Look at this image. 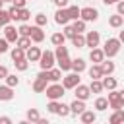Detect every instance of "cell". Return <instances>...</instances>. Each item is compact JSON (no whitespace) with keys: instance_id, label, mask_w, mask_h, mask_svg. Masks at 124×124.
<instances>
[{"instance_id":"cell-21","label":"cell","mask_w":124,"mask_h":124,"mask_svg":"<svg viewBox=\"0 0 124 124\" xmlns=\"http://www.w3.org/2000/svg\"><path fill=\"white\" fill-rule=\"evenodd\" d=\"M87 74H89L91 79H101V78L105 76L103 70H101V64H93L91 68H87Z\"/></svg>"},{"instance_id":"cell-55","label":"cell","mask_w":124,"mask_h":124,"mask_svg":"<svg viewBox=\"0 0 124 124\" xmlns=\"http://www.w3.org/2000/svg\"><path fill=\"white\" fill-rule=\"evenodd\" d=\"M87 2H89V0H87Z\"/></svg>"},{"instance_id":"cell-36","label":"cell","mask_w":124,"mask_h":124,"mask_svg":"<svg viewBox=\"0 0 124 124\" xmlns=\"http://www.w3.org/2000/svg\"><path fill=\"white\" fill-rule=\"evenodd\" d=\"M62 33H64V35H66V39H70V41L78 35V31H76V29H74V25H70V23H66V25H64V31H62Z\"/></svg>"},{"instance_id":"cell-37","label":"cell","mask_w":124,"mask_h":124,"mask_svg":"<svg viewBox=\"0 0 124 124\" xmlns=\"http://www.w3.org/2000/svg\"><path fill=\"white\" fill-rule=\"evenodd\" d=\"M31 17V12L27 10V8H19V16H17V21H21V23H27V19Z\"/></svg>"},{"instance_id":"cell-45","label":"cell","mask_w":124,"mask_h":124,"mask_svg":"<svg viewBox=\"0 0 124 124\" xmlns=\"http://www.w3.org/2000/svg\"><path fill=\"white\" fill-rule=\"evenodd\" d=\"M10 50V43H8V39L4 37V39H0V54H4V52H8Z\"/></svg>"},{"instance_id":"cell-13","label":"cell","mask_w":124,"mask_h":124,"mask_svg":"<svg viewBox=\"0 0 124 124\" xmlns=\"http://www.w3.org/2000/svg\"><path fill=\"white\" fill-rule=\"evenodd\" d=\"M31 41L37 43V45L45 41V31H43L41 25H33V27H31Z\"/></svg>"},{"instance_id":"cell-46","label":"cell","mask_w":124,"mask_h":124,"mask_svg":"<svg viewBox=\"0 0 124 124\" xmlns=\"http://www.w3.org/2000/svg\"><path fill=\"white\" fill-rule=\"evenodd\" d=\"M52 4L56 8H68L70 6V0H52Z\"/></svg>"},{"instance_id":"cell-32","label":"cell","mask_w":124,"mask_h":124,"mask_svg":"<svg viewBox=\"0 0 124 124\" xmlns=\"http://www.w3.org/2000/svg\"><path fill=\"white\" fill-rule=\"evenodd\" d=\"M72 45H74L76 48H83V46H85V35H83V33H78V35L72 39Z\"/></svg>"},{"instance_id":"cell-35","label":"cell","mask_w":124,"mask_h":124,"mask_svg":"<svg viewBox=\"0 0 124 124\" xmlns=\"http://www.w3.org/2000/svg\"><path fill=\"white\" fill-rule=\"evenodd\" d=\"M72 25H74V29H76L78 33H83V31H85V27H87V21L79 17V19H74V23H72Z\"/></svg>"},{"instance_id":"cell-25","label":"cell","mask_w":124,"mask_h":124,"mask_svg":"<svg viewBox=\"0 0 124 124\" xmlns=\"http://www.w3.org/2000/svg\"><path fill=\"white\" fill-rule=\"evenodd\" d=\"M50 43H52L54 46L64 45V43H66V35H64L62 31H56V33H52V35H50Z\"/></svg>"},{"instance_id":"cell-18","label":"cell","mask_w":124,"mask_h":124,"mask_svg":"<svg viewBox=\"0 0 124 124\" xmlns=\"http://www.w3.org/2000/svg\"><path fill=\"white\" fill-rule=\"evenodd\" d=\"M79 120H81L83 124H93V122L97 120V112H95V110H87V108H85V110L79 114Z\"/></svg>"},{"instance_id":"cell-50","label":"cell","mask_w":124,"mask_h":124,"mask_svg":"<svg viewBox=\"0 0 124 124\" xmlns=\"http://www.w3.org/2000/svg\"><path fill=\"white\" fill-rule=\"evenodd\" d=\"M0 124H12V118L10 116H0Z\"/></svg>"},{"instance_id":"cell-27","label":"cell","mask_w":124,"mask_h":124,"mask_svg":"<svg viewBox=\"0 0 124 124\" xmlns=\"http://www.w3.org/2000/svg\"><path fill=\"white\" fill-rule=\"evenodd\" d=\"M48 74H50V78H48V79H50V83H56V81H60V79L64 78V76H62V70H60L58 66H56V68L52 66V68L48 70Z\"/></svg>"},{"instance_id":"cell-22","label":"cell","mask_w":124,"mask_h":124,"mask_svg":"<svg viewBox=\"0 0 124 124\" xmlns=\"http://www.w3.org/2000/svg\"><path fill=\"white\" fill-rule=\"evenodd\" d=\"M108 122H110V124H120V122H124V108H116V110L108 116Z\"/></svg>"},{"instance_id":"cell-40","label":"cell","mask_w":124,"mask_h":124,"mask_svg":"<svg viewBox=\"0 0 124 124\" xmlns=\"http://www.w3.org/2000/svg\"><path fill=\"white\" fill-rule=\"evenodd\" d=\"M54 56H56V60H58V58H64V56H68V46L58 45V46H56V50H54Z\"/></svg>"},{"instance_id":"cell-2","label":"cell","mask_w":124,"mask_h":124,"mask_svg":"<svg viewBox=\"0 0 124 124\" xmlns=\"http://www.w3.org/2000/svg\"><path fill=\"white\" fill-rule=\"evenodd\" d=\"M45 93H46V97H48V101H60L64 95H66V87L62 85V83H50L46 89H45Z\"/></svg>"},{"instance_id":"cell-34","label":"cell","mask_w":124,"mask_h":124,"mask_svg":"<svg viewBox=\"0 0 124 124\" xmlns=\"http://www.w3.org/2000/svg\"><path fill=\"white\" fill-rule=\"evenodd\" d=\"M31 43H33V41H31V37H25V35H19V39H17V43H16V45L27 50V48L31 46Z\"/></svg>"},{"instance_id":"cell-20","label":"cell","mask_w":124,"mask_h":124,"mask_svg":"<svg viewBox=\"0 0 124 124\" xmlns=\"http://www.w3.org/2000/svg\"><path fill=\"white\" fill-rule=\"evenodd\" d=\"M72 70L78 72V74H81V72L87 70V62H85L83 58H74V60H72Z\"/></svg>"},{"instance_id":"cell-39","label":"cell","mask_w":124,"mask_h":124,"mask_svg":"<svg viewBox=\"0 0 124 124\" xmlns=\"http://www.w3.org/2000/svg\"><path fill=\"white\" fill-rule=\"evenodd\" d=\"M56 114H58V116H62V118H66L68 114H72V110H70V105H64V103H60V107H58Z\"/></svg>"},{"instance_id":"cell-5","label":"cell","mask_w":124,"mask_h":124,"mask_svg":"<svg viewBox=\"0 0 124 124\" xmlns=\"http://www.w3.org/2000/svg\"><path fill=\"white\" fill-rule=\"evenodd\" d=\"M108 108H112V110H116V108H122L124 107V103H122V99H120V91L118 89H112V91H108Z\"/></svg>"},{"instance_id":"cell-7","label":"cell","mask_w":124,"mask_h":124,"mask_svg":"<svg viewBox=\"0 0 124 124\" xmlns=\"http://www.w3.org/2000/svg\"><path fill=\"white\" fill-rule=\"evenodd\" d=\"M54 21H56L58 25L70 23L72 19H70V16H68V8H56V12H54Z\"/></svg>"},{"instance_id":"cell-33","label":"cell","mask_w":124,"mask_h":124,"mask_svg":"<svg viewBox=\"0 0 124 124\" xmlns=\"http://www.w3.org/2000/svg\"><path fill=\"white\" fill-rule=\"evenodd\" d=\"M68 16H70L72 21H74V19H79V16H81V8H78V6H68Z\"/></svg>"},{"instance_id":"cell-10","label":"cell","mask_w":124,"mask_h":124,"mask_svg":"<svg viewBox=\"0 0 124 124\" xmlns=\"http://www.w3.org/2000/svg\"><path fill=\"white\" fill-rule=\"evenodd\" d=\"M74 91H76V99L87 101V99L91 97V89H89V85H83V83H79V85H76V87H74Z\"/></svg>"},{"instance_id":"cell-6","label":"cell","mask_w":124,"mask_h":124,"mask_svg":"<svg viewBox=\"0 0 124 124\" xmlns=\"http://www.w3.org/2000/svg\"><path fill=\"white\" fill-rule=\"evenodd\" d=\"M79 17L85 19V21H97L99 19V10L93 8V6H85V8H81V16Z\"/></svg>"},{"instance_id":"cell-26","label":"cell","mask_w":124,"mask_h":124,"mask_svg":"<svg viewBox=\"0 0 124 124\" xmlns=\"http://www.w3.org/2000/svg\"><path fill=\"white\" fill-rule=\"evenodd\" d=\"M10 56H12V60L16 62V60H21V58H25V48H21V46H14L12 50H10Z\"/></svg>"},{"instance_id":"cell-44","label":"cell","mask_w":124,"mask_h":124,"mask_svg":"<svg viewBox=\"0 0 124 124\" xmlns=\"http://www.w3.org/2000/svg\"><path fill=\"white\" fill-rule=\"evenodd\" d=\"M58 107H60V101H48V105H46V108H48V112H52V114H56V110H58Z\"/></svg>"},{"instance_id":"cell-24","label":"cell","mask_w":124,"mask_h":124,"mask_svg":"<svg viewBox=\"0 0 124 124\" xmlns=\"http://www.w3.org/2000/svg\"><path fill=\"white\" fill-rule=\"evenodd\" d=\"M114 68H116V66H114V62H110V58L101 62V70H103L105 76H112V74H114Z\"/></svg>"},{"instance_id":"cell-28","label":"cell","mask_w":124,"mask_h":124,"mask_svg":"<svg viewBox=\"0 0 124 124\" xmlns=\"http://www.w3.org/2000/svg\"><path fill=\"white\" fill-rule=\"evenodd\" d=\"M93 107H95V110L103 112V110H107V108H108V99H107V97H97Z\"/></svg>"},{"instance_id":"cell-43","label":"cell","mask_w":124,"mask_h":124,"mask_svg":"<svg viewBox=\"0 0 124 124\" xmlns=\"http://www.w3.org/2000/svg\"><path fill=\"white\" fill-rule=\"evenodd\" d=\"M31 27H33V25H27V23H21L17 31H19V35H25V37H31Z\"/></svg>"},{"instance_id":"cell-42","label":"cell","mask_w":124,"mask_h":124,"mask_svg":"<svg viewBox=\"0 0 124 124\" xmlns=\"http://www.w3.org/2000/svg\"><path fill=\"white\" fill-rule=\"evenodd\" d=\"M35 25H41V27H45V25H46V14H43V12L35 14Z\"/></svg>"},{"instance_id":"cell-15","label":"cell","mask_w":124,"mask_h":124,"mask_svg":"<svg viewBox=\"0 0 124 124\" xmlns=\"http://www.w3.org/2000/svg\"><path fill=\"white\" fill-rule=\"evenodd\" d=\"M85 108H87V107H85V101H81V99H74V101L70 103V110H72V114H76V116H79Z\"/></svg>"},{"instance_id":"cell-9","label":"cell","mask_w":124,"mask_h":124,"mask_svg":"<svg viewBox=\"0 0 124 124\" xmlns=\"http://www.w3.org/2000/svg\"><path fill=\"white\" fill-rule=\"evenodd\" d=\"M4 37L8 39V43H14V45H16L17 39H19V31H17L14 25L8 23V25H4Z\"/></svg>"},{"instance_id":"cell-49","label":"cell","mask_w":124,"mask_h":124,"mask_svg":"<svg viewBox=\"0 0 124 124\" xmlns=\"http://www.w3.org/2000/svg\"><path fill=\"white\" fill-rule=\"evenodd\" d=\"M10 72H8V68L6 66H0V79H6V76H8Z\"/></svg>"},{"instance_id":"cell-14","label":"cell","mask_w":124,"mask_h":124,"mask_svg":"<svg viewBox=\"0 0 124 124\" xmlns=\"http://www.w3.org/2000/svg\"><path fill=\"white\" fill-rule=\"evenodd\" d=\"M41 54H43V50H41L39 46H29V48L25 50V58H27L29 62H39Z\"/></svg>"},{"instance_id":"cell-17","label":"cell","mask_w":124,"mask_h":124,"mask_svg":"<svg viewBox=\"0 0 124 124\" xmlns=\"http://www.w3.org/2000/svg\"><path fill=\"white\" fill-rule=\"evenodd\" d=\"M108 25L114 27V29H120V27L124 25V16H120L118 12L112 14V16H108Z\"/></svg>"},{"instance_id":"cell-31","label":"cell","mask_w":124,"mask_h":124,"mask_svg":"<svg viewBox=\"0 0 124 124\" xmlns=\"http://www.w3.org/2000/svg\"><path fill=\"white\" fill-rule=\"evenodd\" d=\"M10 21H12L10 12H8V10H4V8H0V29H4V25H8Z\"/></svg>"},{"instance_id":"cell-52","label":"cell","mask_w":124,"mask_h":124,"mask_svg":"<svg viewBox=\"0 0 124 124\" xmlns=\"http://www.w3.org/2000/svg\"><path fill=\"white\" fill-rule=\"evenodd\" d=\"M118 39H120V43H122V45H124V29H122V31H120V33H118Z\"/></svg>"},{"instance_id":"cell-1","label":"cell","mask_w":124,"mask_h":124,"mask_svg":"<svg viewBox=\"0 0 124 124\" xmlns=\"http://www.w3.org/2000/svg\"><path fill=\"white\" fill-rule=\"evenodd\" d=\"M120 46H122V43H120L118 37H108V39L105 41V45H103L105 56H107V58H114V56L120 52Z\"/></svg>"},{"instance_id":"cell-11","label":"cell","mask_w":124,"mask_h":124,"mask_svg":"<svg viewBox=\"0 0 124 124\" xmlns=\"http://www.w3.org/2000/svg\"><path fill=\"white\" fill-rule=\"evenodd\" d=\"M89 60H91L93 64H101V62L105 60V50L99 48V46L91 48V50H89Z\"/></svg>"},{"instance_id":"cell-30","label":"cell","mask_w":124,"mask_h":124,"mask_svg":"<svg viewBox=\"0 0 124 124\" xmlns=\"http://www.w3.org/2000/svg\"><path fill=\"white\" fill-rule=\"evenodd\" d=\"M39 118H41V114H39L37 108H29V110L25 112V120H27V122H39Z\"/></svg>"},{"instance_id":"cell-47","label":"cell","mask_w":124,"mask_h":124,"mask_svg":"<svg viewBox=\"0 0 124 124\" xmlns=\"http://www.w3.org/2000/svg\"><path fill=\"white\" fill-rule=\"evenodd\" d=\"M116 12H118L120 16H124V0H118V2H116Z\"/></svg>"},{"instance_id":"cell-53","label":"cell","mask_w":124,"mask_h":124,"mask_svg":"<svg viewBox=\"0 0 124 124\" xmlns=\"http://www.w3.org/2000/svg\"><path fill=\"white\" fill-rule=\"evenodd\" d=\"M120 99H122V103H124V89L120 91Z\"/></svg>"},{"instance_id":"cell-29","label":"cell","mask_w":124,"mask_h":124,"mask_svg":"<svg viewBox=\"0 0 124 124\" xmlns=\"http://www.w3.org/2000/svg\"><path fill=\"white\" fill-rule=\"evenodd\" d=\"M89 89H91V93H103V91H105V87H103V81H101V79H91Z\"/></svg>"},{"instance_id":"cell-51","label":"cell","mask_w":124,"mask_h":124,"mask_svg":"<svg viewBox=\"0 0 124 124\" xmlns=\"http://www.w3.org/2000/svg\"><path fill=\"white\" fill-rule=\"evenodd\" d=\"M118 0H103V4H107V6H110V4H116Z\"/></svg>"},{"instance_id":"cell-8","label":"cell","mask_w":124,"mask_h":124,"mask_svg":"<svg viewBox=\"0 0 124 124\" xmlns=\"http://www.w3.org/2000/svg\"><path fill=\"white\" fill-rule=\"evenodd\" d=\"M99 43H101L99 31H87V33H85V46L95 48V46H99Z\"/></svg>"},{"instance_id":"cell-12","label":"cell","mask_w":124,"mask_h":124,"mask_svg":"<svg viewBox=\"0 0 124 124\" xmlns=\"http://www.w3.org/2000/svg\"><path fill=\"white\" fill-rule=\"evenodd\" d=\"M29 83H31V81H29ZM31 87H33V91H35V93H45V89L48 87V79H43V78H39V76H37V78L33 79Z\"/></svg>"},{"instance_id":"cell-16","label":"cell","mask_w":124,"mask_h":124,"mask_svg":"<svg viewBox=\"0 0 124 124\" xmlns=\"http://www.w3.org/2000/svg\"><path fill=\"white\" fill-rule=\"evenodd\" d=\"M14 99V87H10L8 83L0 85V101H12Z\"/></svg>"},{"instance_id":"cell-19","label":"cell","mask_w":124,"mask_h":124,"mask_svg":"<svg viewBox=\"0 0 124 124\" xmlns=\"http://www.w3.org/2000/svg\"><path fill=\"white\" fill-rule=\"evenodd\" d=\"M101 81H103V87H105L107 91H112V89H116V85H118L116 78H112V76H103Z\"/></svg>"},{"instance_id":"cell-4","label":"cell","mask_w":124,"mask_h":124,"mask_svg":"<svg viewBox=\"0 0 124 124\" xmlns=\"http://www.w3.org/2000/svg\"><path fill=\"white\" fill-rule=\"evenodd\" d=\"M79 79H81V78H79V74H78V72H74V70H70V72L62 78V85H64L66 89H74L76 85H79V83H81Z\"/></svg>"},{"instance_id":"cell-54","label":"cell","mask_w":124,"mask_h":124,"mask_svg":"<svg viewBox=\"0 0 124 124\" xmlns=\"http://www.w3.org/2000/svg\"><path fill=\"white\" fill-rule=\"evenodd\" d=\"M4 2H6V0H0V8H4Z\"/></svg>"},{"instance_id":"cell-48","label":"cell","mask_w":124,"mask_h":124,"mask_svg":"<svg viewBox=\"0 0 124 124\" xmlns=\"http://www.w3.org/2000/svg\"><path fill=\"white\" fill-rule=\"evenodd\" d=\"M25 2H27V0H12V6H16V8H25Z\"/></svg>"},{"instance_id":"cell-41","label":"cell","mask_w":124,"mask_h":124,"mask_svg":"<svg viewBox=\"0 0 124 124\" xmlns=\"http://www.w3.org/2000/svg\"><path fill=\"white\" fill-rule=\"evenodd\" d=\"M6 83H8L10 87H17V85H19V78H17L16 74H8V76H6Z\"/></svg>"},{"instance_id":"cell-3","label":"cell","mask_w":124,"mask_h":124,"mask_svg":"<svg viewBox=\"0 0 124 124\" xmlns=\"http://www.w3.org/2000/svg\"><path fill=\"white\" fill-rule=\"evenodd\" d=\"M56 62V56H54V50H43L41 58H39V66L41 70H50Z\"/></svg>"},{"instance_id":"cell-38","label":"cell","mask_w":124,"mask_h":124,"mask_svg":"<svg viewBox=\"0 0 124 124\" xmlns=\"http://www.w3.org/2000/svg\"><path fill=\"white\" fill-rule=\"evenodd\" d=\"M14 64H16V70H17V72H25V70L29 68V60H27V58H21V60H16Z\"/></svg>"},{"instance_id":"cell-23","label":"cell","mask_w":124,"mask_h":124,"mask_svg":"<svg viewBox=\"0 0 124 124\" xmlns=\"http://www.w3.org/2000/svg\"><path fill=\"white\" fill-rule=\"evenodd\" d=\"M56 64H58V68H60L62 72H70V70H72V58H70V56L58 58V60H56Z\"/></svg>"}]
</instances>
